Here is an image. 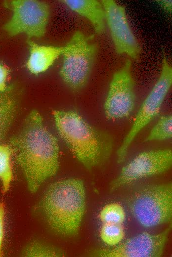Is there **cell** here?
I'll list each match as a JSON object with an SVG mask.
<instances>
[{"instance_id": "5bb4252c", "label": "cell", "mask_w": 172, "mask_h": 257, "mask_svg": "<svg viewBox=\"0 0 172 257\" xmlns=\"http://www.w3.org/2000/svg\"><path fill=\"white\" fill-rule=\"evenodd\" d=\"M18 109L17 101L10 90L0 92V141L6 135Z\"/></svg>"}, {"instance_id": "52a82bcc", "label": "cell", "mask_w": 172, "mask_h": 257, "mask_svg": "<svg viewBox=\"0 0 172 257\" xmlns=\"http://www.w3.org/2000/svg\"><path fill=\"white\" fill-rule=\"evenodd\" d=\"M7 6L12 15L2 28L9 36L25 34L31 39L44 35L50 16L49 7L46 2L38 0H12Z\"/></svg>"}, {"instance_id": "ba28073f", "label": "cell", "mask_w": 172, "mask_h": 257, "mask_svg": "<svg viewBox=\"0 0 172 257\" xmlns=\"http://www.w3.org/2000/svg\"><path fill=\"white\" fill-rule=\"evenodd\" d=\"M172 166V151L166 148L140 153L125 166L110 183L112 192L141 178L162 174Z\"/></svg>"}, {"instance_id": "3957f363", "label": "cell", "mask_w": 172, "mask_h": 257, "mask_svg": "<svg viewBox=\"0 0 172 257\" xmlns=\"http://www.w3.org/2000/svg\"><path fill=\"white\" fill-rule=\"evenodd\" d=\"M40 206L53 231L65 236L77 235L86 209L84 181L70 178L51 183L44 193Z\"/></svg>"}, {"instance_id": "7a4b0ae2", "label": "cell", "mask_w": 172, "mask_h": 257, "mask_svg": "<svg viewBox=\"0 0 172 257\" xmlns=\"http://www.w3.org/2000/svg\"><path fill=\"white\" fill-rule=\"evenodd\" d=\"M58 133L72 154L88 170L104 164L110 157L113 140L74 111L52 112Z\"/></svg>"}, {"instance_id": "7c38bea8", "label": "cell", "mask_w": 172, "mask_h": 257, "mask_svg": "<svg viewBox=\"0 0 172 257\" xmlns=\"http://www.w3.org/2000/svg\"><path fill=\"white\" fill-rule=\"evenodd\" d=\"M26 42L29 55L25 66L29 72L35 75L48 70L64 51V46L41 45L30 39H27Z\"/></svg>"}, {"instance_id": "6da1fadb", "label": "cell", "mask_w": 172, "mask_h": 257, "mask_svg": "<svg viewBox=\"0 0 172 257\" xmlns=\"http://www.w3.org/2000/svg\"><path fill=\"white\" fill-rule=\"evenodd\" d=\"M28 189L36 192L44 181L54 175L59 166L57 138L45 127L40 113L32 110L19 131L9 140Z\"/></svg>"}, {"instance_id": "ffe728a7", "label": "cell", "mask_w": 172, "mask_h": 257, "mask_svg": "<svg viewBox=\"0 0 172 257\" xmlns=\"http://www.w3.org/2000/svg\"><path fill=\"white\" fill-rule=\"evenodd\" d=\"M10 74L9 67L3 62H0V92L10 90L7 85Z\"/></svg>"}, {"instance_id": "8fae6325", "label": "cell", "mask_w": 172, "mask_h": 257, "mask_svg": "<svg viewBox=\"0 0 172 257\" xmlns=\"http://www.w3.org/2000/svg\"><path fill=\"white\" fill-rule=\"evenodd\" d=\"M101 3L116 52L137 59L140 48L131 30L125 8L113 0H102Z\"/></svg>"}, {"instance_id": "2e32d148", "label": "cell", "mask_w": 172, "mask_h": 257, "mask_svg": "<svg viewBox=\"0 0 172 257\" xmlns=\"http://www.w3.org/2000/svg\"><path fill=\"white\" fill-rule=\"evenodd\" d=\"M172 136V116L170 115L162 116L153 127L145 142L167 140Z\"/></svg>"}, {"instance_id": "9a60e30c", "label": "cell", "mask_w": 172, "mask_h": 257, "mask_svg": "<svg viewBox=\"0 0 172 257\" xmlns=\"http://www.w3.org/2000/svg\"><path fill=\"white\" fill-rule=\"evenodd\" d=\"M13 154V148L10 144L0 143V180L3 195L8 191L13 179L12 164Z\"/></svg>"}, {"instance_id": "d6986e66", "label": "cell", "mask_w": 172, "mask_h": 257, "mask_svg": "<svg viewBox=\"0 0 172 257\" xmlns=\"http://www.w3.org/2000/svg\"><path fill=\"white\" fill-rule=\"evenodd\" d=\"M24 255L26 256H62L63 254L59 251L49 248L43 245L34 243L30 245L24 251Z\"/></svg>"}, {"instance_id": "4fadbf2b", "label": "cell", "mask_w": 172, "mask_h": 257, "mask_svg": "<svg viewBox=\"0 0 172 257\" xmlns=\"http://www.w3.org/2000/svg\"><path fill=\"white\" fill-rule=\"evenodd\" d=\"M71 10L87 19L97 34L105 30V14L101 2L96 0H61Z\"/></svg>"}, {"instance_id": "e0dca14e", "label": "cell", "mask_w": 172, "mask_h": 257, "mask_svg": "<svg viewBox=\"0 0 172 257\" xmlns=\"http://www.w3.org/2000/svg\"><path fill=\"white\" fill-rule=\"evenodd\" d=\"M102 241L109 246H116L125 237L124 227L122 223H103L100 230Z\"/></svg>"}, {"instance_id": "5b68a950", "label": "cell", "mask_w": 172, "mask_h": 257, "mask_svg": "<svg viewBox=\"0 0 172 257\" xmlns=\"http://www.w3.org/2000/svg\"><path fill=\"white\" fill-rule=\"evenodd\" d=\"M97 46L80 31H76L64 46L59 75L71 89L79 90L87 84L97 55Z\"/></svg>"}, {"instance_id": "9c48e42d", "label": "cell", "mask_w": 172, "mask_h": 257, "mask_svg": "<svg viewBox=\"0 0 172 257\" xmlns=\"http://www.w3.org/2000/svg\"><path fill=\"white\" fill-rule=\"evenodd\" d=\"M131 69V62L128 59L112 77L104 104L108 119L128 117L134 109L136 94Z\"/></svg>"}, {"instance_id": "7402d4cb", "label": "cell", "mask_w": 172, "mask_h": 257, "mask_svg": "<svg viewBox=\"0 0 172 257\" xmlns=\"http://www.w3.org/2000/svg\"><path fill=\"white\" fill-rule=\"evenodd\" d=\"M156 1L167 12L169 13H172V2L171 0H159Z\"/></svg>"}, {"instance_id": "ac0fdd59", "label": "cell", "mask_w": 172, "mask_h": 257, "mask_svg": "<svg viewBox=\"0 0 172 257\" xmlns=\"http://www.w3.org/2000/svg\"><path fill=\"white\" fill-rule=\"evenodd\" d=\"M103 223H122L126 219V213L123 206L118 203H111L104 206L99 214Z\"/></svg>"}, {"instance_id": "8992f818", "label": "cell", "mask_w": 172, "mask_h": 257, "mask_svg": "<svg viewBox=\"0 0 172 257\" xmlns=\"http://www.w3.org/2000/svg\"><path fill=\"white\" fill-rule=\"evenodd\" d=\"M172 84V68L164 58L158 80L141 105L131 128L117 151L118 163L125 161L133 140L141 130L159 114Z\"/></svg>"}, {"instance_id": "30bf717a", "label": "cell", "mask_w": 172, "mask_h": 257, "mask_svg": "<svg viewBox=\"0 0 172 257\" xmlns=\"http://www.w3.org/2000/svg\"><path fill=\"white\" fill-rule=\"evenodd\" d=\"M171 229L170 223L159 233L143 232L115 247L95 249L90 255L97 257H160L163 254Z\"/></svg>"}, {"instance_id": "44dd1931", "label": "cell", "mask_w": 172, "mask_h": 257, "mask_svg": "<svg viewBox=\"0 0 172 257\" xmlns=\"http://www.w3.org/2000/svg\"><path fill=\"white\" fill-rule=\"evenodd\" d=\"M5 204L0 202V257L2 256V249L4 237Z\"/></svg>"}, {"instance_id": "277c9868", "label": "cell", "mask_w": 172, "mask_h": 257, "mask_svg": "<svg viewBox=\"0 0 172 257\" xmlns=\"http://www.w3.org/2000/svg\"><path fill=\"white\" fill-rule=\"evenodd\" d=\"M127 202L132 216L145 228L171 223V182L138 187L130 194Z\"/></svg>"}]
</instances>
